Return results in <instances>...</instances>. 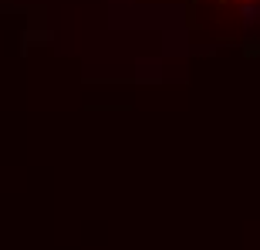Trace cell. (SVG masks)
Masks as SVG:
<instances>
[{
	"label": "cell",
	"mask_w": 260,
	"mask_h": 250,
	"mask_svg": "<svg viewBox=\"0 0 260 250\" xmlns=\"http://www.w3.org/2000/svg\"><path fill=\"white\" fill-rule=\"evenodd\" d=\"M240 51H243V58H250V61H253V58H260V38H257V41H247Z\"/></svg>",
	"instance_id": "6da1fadb"
},
{
	"label": "cell",
	"mask_w": 260,
	"mask_h": 250,
	"mask_svg": "<svg viewBox=\"0 0 260 250\" xmlns=\"http://www.w3.org/2000/svg\"><path fill=\"white\" fill-rule=\"evenodd\" d=\"M220 4H226V0H220Z\"/></svg>",
	"instance_id": "7a4b0ae2"
}]
</instances>
